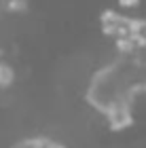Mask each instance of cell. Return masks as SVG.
<instances>
[{
  "instance_id": "cell-1",
  "label": "cell",
  "mask_w": 146,
  "mask_h": 148,
  "mask_svg": "<svg viewBox=\"0 0 146 148\" xmlns=\"http://www.w3.org/2000/svg\"><path fill=\"white\" fill-rule=\"evenodd\" d=\"M99 25L102 32L108 38H112L117 51L119 49H127L134 47V30H136V17L123 15L117 11H104V15L99 17Z\"/></svg>"
},
{
  "instance_id": "cell-2",
  "label": "cell",
  "mask_w": 146,
  "mask_h": 148,
  "mask_svg": "<svg viewBox=\"0 0 146 148\" xmlns=\"http://www.w3.org/2000/svg\"><path fill=\"white\" fill-rule=\"evenodd\" d=\"M15 83V70L9 62H0V89H9Z\"/></svg>"
},
{
  "instance_id": "cell-3",
  "label": "cell",
  "mask_w": 146,
  "mask_h": 148,
  "mask_svg": "<svg viewBox=\"0 0 146 148\" xmlns=\"http://www.w3.org/2000/svg\"><path fill=\"white\" fill-rule=\"evenodd\" d=\"M117 2H119L121 9H136L140 4V0H117Z\"/></svg>"
},
{
  "instance_id": "cell-4",
  "label": "cell",
  "mask_w": 146,
  "mask_h": 148,
  "mask_svg": "<svg viewBox=\"0 0 146 148\" xmlns=\"http://www.w3.org/2000/svg\"><path fill=\"white\" fill-rule=\"evenodd\" d=\"M42 148H66L62 142H57V140H45V146Z\"/></svg>"
},
{
  "instance_id": "cell-5",
  "label": "cell",
  "mask_w": 146,
  "mask_h": 148,
  "mask_svg": "<svg viewBox=\"0 0 146 148\" xmlns=\"http://www.w3.org/2000/svg\"><path fill=\"white\" fill-rule=\"evenodd\" d=\"M2 59H4V55H2V51H0V62H2Z\"/></svg>"
}]
</instances>
